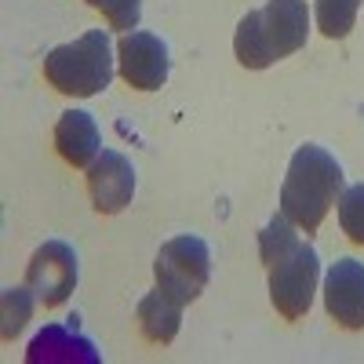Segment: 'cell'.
Instances as JSON below:
<instances>
[{
	"label": "cell",
	"mask_w": 364,
	"mask_h": 364,
	"mask_svg": "<svg viewBox=\"0 0 364 364\" xmlns=\"http://www.w3.org/2000/svg\"><path fill=\"white\" fill-rule=\"evenodd\" d=\"M310 11L306 0H266V8L248 11L237 26L233 51L245 70H266L277 58L295 55L306 44Z\"/></svg>",
	"instance_id": "cell-1"
},
{
	"label": "cell",
	"mask_w": 364,
	"mask_h": 364,
	"mask_svg": "<svg viewBox=\"0 0 364 364\" xmlns=\"http://www.w3.org/2000/svg\"><path fill=\"white\" fill-rule=\"evenodd\" d=\"M343 193V168L321 146H299L291 154L284 186H281V211L306 233H317L336 197Z\"/></svg>",
	"instance_id": "cell-2"
},
{
	"label": "cell",
	"mask_w": 364,
	"mask_h": 364,
	"mask_svg": "<svg viewBox=\"0 0 364 364\" xmlns=\"http://www.w3.org/2000/svg\"><path fill=\"white\" fill-rule=\"evenodd\" d=\"M44 77L55 91L91 99L113 80V44L102 29H91L73 44H58L44 58Z\"/></svg>",
	"instance_id": "cell-3"
},
{
	"label": "cell",
	"mask_w": 364,
	"mask_h": 364,
	"mask_svg": "<svg viewBox=\"0 0 364 364\" xmlns=\"http://www.w3.org/2000/svg\"><path fill=\"white\" fill-rule=\"evenodd\" d=\"M321 262L310 245H295L284 259L269 266V302L284 321H299L310 314V302L317 291Z\"/></svg>",
	"instance_id": "cell-4"
},
{
	"label": "cell",
	"mask_w": 364,
	"mask_h": 364,
	"mask_svg": "<svg viewBox=\"0 0 364 364\" xmlns=\"http://www.w3.org/2000/svg\"><path fill=\"white\" fill-rule=\"evenodd\" d=\"M208 273H211V252L200 237H175L157 252L154 262V277L157 288H164L168 295H175L182 306L193 302L204 284H208Z\"/></svg>",
	"instance_id": "cell-5"
},
{
	"label": "cell",
	"mask_w": 364,
	"mask_h": 364,
	"mask_svg": "<svg viewBox=\"0 0 364 364\" xmlns=\"http://www.w3.org/2000/svg\"><path fill=\"white\" fill-rule=\"evenodd\" d=\"M26 284L41 306H63L77 288V252L66 240H44L26 266Z\"/></svg>",
	"instance_id": "cell-6"
},
{
	"label": "cell",
	"mask_w": 364,
	"mask_h": 364,
	"mask_svg": "<svg viewBox=\"0 0 364 364\" xmlns=\"http://www.w3.org/2000/svg\"><path fill=\"white\" fill-rule=\"evenodd\" d=\"M87 193L99 215H117L124 211L135 197V168L124 154L102 149V154L87 164Z\"/></svg>",
	"instance_id": "cell-7"
},
{
	"label": "cell",
	"mask_w": 364,
	"mask_h": 364,
	"mask_svg": "<svg viewBox=\"0 0 364 364\" xmlns=\"http://www.w3.org/2000/svg\"><path fill=\"white\" fill-rule=\"evenodd\" d=\"M120 55V77H124L135 91H157L168 80L171 58H168V44L154 33H132L120 41L117 48Z\"/></svg>",
	"instance_id": "cell-8"
},
{
	"label": "cell",
	"mask_w": 364,
	"mask_h": 364,
	"mask_svg": "<svg viewBox=\"0 0 364 364\" xmlns=\"http://www.w3.org/2000/svg\"><path fill=\"white\" fill-rule=\"evenodd\" d=\"M324 306L328 317L346 331L364 328V262L339 259L324 277Z\"/></svg>",
	"instance_id": "cell-9"
},
{
	"label": "cell",
	"mask_w": 364,
	"mask_h": 364,
	"mask_svg": "<svg viewBox=\"0 0 364 364\" xmlns=\"http://www.w3.org/2000/svg\"><path fill=\"white\" fill-rule=\"evenodd\" d=\"M29 364H99V350L87 336H80L77 317L63 321V324H48L44 331H37L33 343L26 350Z\"/></svg>",
	"instance_id": "cell-10"
},
{
	"label": "cell",
	"mask_w": 364,
	"mask_h": 364,
	"mask_svg": "<svg viewBox=\"0 0 364 364\" xmlns=\"http://www.w3.org/2000/svg\"><path fill=\"white\" fill-rule=\"evenodd\" d=\"M55 149H58V157H63L66 164H73V168H87L91 161H95L102 154V139H99V128H95V120H91V113L70 109V113L58 117Z\"/></svg>",
	"instance_id": "cell-11"
},
{
	"label": "cell",
	"mask_w": 364,
	"mask_h": 364,
	"mask_svg": "<svg viewBox=\"0 0 364 364\" xmlns=\"http://www.w3.org/2000/svg\"><path fill=\"white\" fill-rule=\"evenodd\" d=\"M178 324H182V302L175 295H168L164 288L149 291L139 302V328L149 343H171L178 336Z\"/></svg>",
	"instance_id": "cell-12"
},
{
	"label": "cell",
	"mask_w": 364,
	"mask_h": 364,
	"mask_svg": "<svg viewBox=\"0 0 364 364\" xmlns=\"http://www.w3.org/2000/svg\"><path fill=\"white\" fill-rule=\"evenodd\" d=\"M360 11V0H317V29L328 41H343Z\"/></svg>",
	"instance_id": "cell-13"
},
{
	"label": "cell",
	"mask_w": 364,
	"mask_h": 364,
	"mask_svg": "<svg viewBox=\"0 0 364 364\" xmlns=\"http://www.w3.org/2000/svg\"><path fill=\"white\" fill-rule=\"evenodd\" d=\"M295 245H299L295 223L284 215V211H281V215H273V219L262 226V233H259V255H262L266 266H273L277 259H284Z\"/></svg>",
	"instance_id": "cell-14"
},
{
	"label": "cell",
	"mask_w": 364,
	"mask_h": 364,
	"mask_svg": "<svg viewBox=\"0 0 364 364\" xmlns=\"http://www.w3.org/2000/svg\"><path fill=\"white\" fill-rule=\"evenodd\" d=\"M33 299H37V291L29 284L26 288H4L0 306H4V339L8 343L29 324V317H33Z\"/></svg>",
	"instance_id": "cell-15"
},
{
	"label": "cell",
	"mask_w": 364,
	"mask_h": 364,
	"mask_svg": "<svg viewBox=\"0 0 364 364\" xmlns=\"http://www.w3.org/2000/svg\"><path fill=\"white\" fill-rule=\"evenodd\" d=\"M339 223H343V233L353 245L364 248V182H357V186L339 193Z\"/></svg>",
	"instance_id": "cell-16"
},
{
	"label": "cell",
	"mask_w": 364,
	"mask_h": 364,
	"mask_svg": "<svg viewBox=\"0 0 364 364\" xmlns=\"http://www.w3.org/2000/svg\"><path fill=\"white\" fill-rule=\"evenodd\" d=\"M87 4L102 11L113 29H135L142 18V0H87Z\"/></svg>",
	"instance_id": "cell-17"
}]
</instances>
